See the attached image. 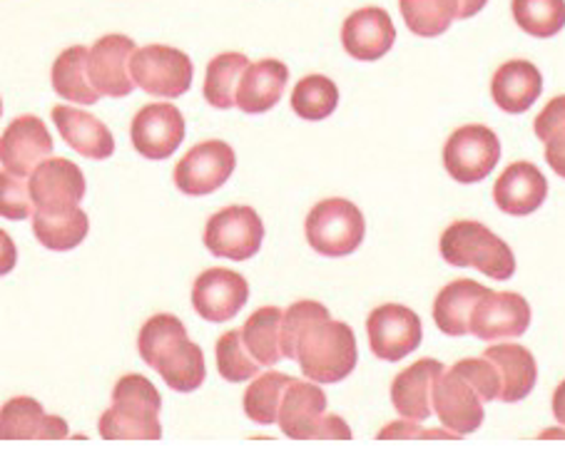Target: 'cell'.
<instances>
[{
	"label": "cell",
	"instance_id": "cell-12",
	"mask_svg": "<svg viewBox=\"0 0 565 450\" xmlns=\"http://www.w3.org/2000/svg\"><path fill=\"white\" fill-rule=\"evenodd\" d=\"M247 299V279L232 269L212 267L192 283V307L210 324H227L239 314Z\"/></svg>",
	"mask_w": 565,
	"mask_h": 450
},
{
	"label": "cell",
	"instance_id": "cell-25",
	"mask_svg": "<svg viewBox=\"0 0 565 450\" xmlns=\"http://www.w3.org/2000/svg\"><path fill=\"white\" fill-rule=\"evenodd\" d=\"M483 356L501 376V404H519L531 394L539 381V364L529 349L519 344H499L486 349Z\"/></svg>",
	"mask_w": 565,
	"mask_h": 450
},
{
	"label": "cell",
	"instance_id": "cell-29",
	"mask_svg": "<svg viewBox=\"0 0 565 450\" xmlns=\"http://www.w3.org/2000/svg\"><path fill=\"white\" fill-rule=\"evenodd\" d=\"M154 371L162 376L164 384L180 394H192L198 390L204 378H207V366H204V354L198 344H192L190 339L174 344L168 354L160 358V364Z\"/></svg>",
	"mask_w": 565,
	"mask_h": 450
},
{
	"label": "cell",
	"instance_id": "cell-31",
	"mask_svg": "<svg viewBox=\"0 0 565 450\" xmlns=\"http://www.w3.org/2000/svg\"><path fill=\"white\" fill-rule=\"evenodd\" d=\"M249 57L242 53H222L212 57L204 75V100L217 110H230L237 105V87L249 67Z\"/></svg>",
	"mask_w": 565,
	"mask_h": 450
},
{
	"label": "cell",
	"instance_id": "cell-37",
	"mask_svg": "<svg viewBox=\"0 0 565 450\" xmlns=\"http://www.w3.org/2000/svg\"><path fill=\"white\" fill-rule=\"evenodd\" d=\"M184 339H188V329H184V324L178 317L154 314L152 319L145 321L140 329V336H138L140 356L145 364L154 368L160 364V358Z\"/></svg>",
	"mask_w": 565,
	"mask_h": 450
},
{
	"label": "cell",
	"instance_id": "cell-19",
	"mask_svg": "<svg viewBox=\"0 0 565 450\" xmlns=\"http://www.w3.org/2000/svg\"><path fill=\"white\" fill-rule=\"evenodd\" d=\"M548 197V180L531 162H513L493 184V202L513 217H525Z\"/></svg>",
	"mask_w": 565,
	"mask_h": 450
},
{
	"label": "cell",
	"instance_id": "cell-4",
	"mask_svg": "<svg viewBox=\"0 0 565 450\" xmlns=\"http://www.w3.org/2000/svg\"><path fill=\"white\" fill-rule=\"evenodd\" d=\"M327 394L317 381L291 378L281 394L277 424L291 440H349L352 430L342 418L327 414Z\"/></svg>",
	"mask_w": 565,
	"mask_h": 450
},
{
	"label": "cell",
	"instance_id": "cell-14",
	"mask_svg": "<svg viewBox=\"0 0 565 450\" xmlns=\"http://www.w3.org/2000/svg\"><path fill=\"white\" fill-rule=\"evenodd\" d=\"M38 212H67L81 207L85 197V174L65 158H47L28 178Z\"/></svg>",
	"mask_w": 565,
	"mask_h": 450
},
{
	"label": "cell",
	"instance_id": "cell-11",
	"mask_svg": "<svg viewBox=\"0 0 565 450\" xmlns=\"http://www.w3.org/2000/svg\"><path fill=\"white\" fill-rule=\"evenodd\" d=\"M366 334L372 354L388 364H396L422 346L424 329L416 311L402 304H384L369 314Z\"/></svg>",
	"mask_w": 565,
	"mask_h": 450
},
{
	"label": "cell",
	"instance_id": "cell-20",
	"mask_svg": "<svg viewBox=\"0 0 565 450\" xmlns=\"http://www.w3.org/2000/svg\"><path fill=\"white\" fill-rule=\"evenodd\" d=\"M71 433L61 416H47L31 396H15L0 408V440H63Z\"/></svg>",
	"mask_w": 565,
	"mask_h": 450
},
{
	"label": "cell",
	"instance_id": "cell-36",
	"mask_svg": "<svg viewBox=\"0 0 565 450\" xmlns=\"http://www.w3.org/2000/svg\"><path fill=\"white\" fill-rule=\"evenodd\" d=\"M535 137L545 144V162L565 180V95L553 97L535 117Z\"/></svg>",
	"mask_w": 565,
	"mask_h": 450
},
{
	"label": "cell",
	"instance_id": "cell-35",
	"mask_svg": "<svg viewBox=\"0 0 565 450\" xmlns=\"http://www.w3.org/2000/svg\"><path fill=\"white\" fill-rule=\"evenodd\" d=\"M289 381L291 376L277 374V371H269V374L252 381V386L245 390V400H242L247 418L255 420L257 426L277 424L281 394H285Z\"/></svg>",
	"mask_w": 565,
	"mask_h": 450
},
{
	"label": "cell",
	"instance_id": "cell-21",
	"mask_svg": "<svg viewBox=\"0 0 565 450\" xmlns=\"http://www.w3.org/2000/svg\"><path fill=\"white\" fill-rule=\"evenodd\" d=\"M444 374L441 361L422 358L404 368L392 384V404L408 420H426L434 414V388Z\"/></svg>",
	"mask_w": 565,
	"mask_h": 450
},
{
	"label": "cell",
	"instance_id": "cell-30",
	"mask_svg": "<svg viewBox=\"0 0 565 450\" xmlns=\"http://www.w3.org/2000/svg\"><path fill=\"white\" fill-rule=\"evenodd\" d=\"M281 309L262 307L242 326V341L262 368L275 366L281 358Z\"/></svg>",
	"mask_w": 565,
	"mask_h": 450
},
{
	"label": "cell",
	"instance_id": "cell-39",
	"mask_svg": "<svg viewBox=\"0 0 565 450\" xmlns=\"http://www.w3.org/2000/svg\"><path fill=\"white\" fill-rule=\"evenodd\" d=\"M35 214L31 184L11 172H0V217L21 222Z\"/></svg>",
	"mask_w": 565,
	"mask_h": 450
},
{
	"label": "cell",
	"instance_id": "cell-44",
	"mask_svg": "<svg viewBox=\"0 0 565 450\" xmlns=\"http://www.w3.org/2000/svg\"><path fill=\"white\" fill-rule=\"evenodd\" d=\"M553 416L565 428V381L558 388H555V394H553Z\"/></svg>",
	"mask_w": 565,
	"mask_h": 450
},
{
	"label": "cell",
	"instance_id": "cell-10",
	"mask_svg": "<svg viewBox=\"0 0 565 450\" xmlns=\"http://www.w3.org/2000/svg\"><path fill=\"white\" fill-rule=\"evenodd\" d=\"M237 168V154L227 142L207 140L194 144L174 168V184L190 197H204L227 184Z\"/></svg>",
	"mask_w": 565,
	"mask_h": 450
},
{
	"label": "cell",
	"instance_id": "cell-7",
	"mask_svg": "<svg viewBox=\"0 0 565 450\" xmlns=\"http://www.w3.org/2000/svg\"><path fill=\"white\" fill-rule=\"evenodd\" d=\"M501 160V140L491 127H459L444 144V168L456 182L476 184L489 178Z\"/></svg>",
	"mask_w": 565,
	"mask_h": 450
},
{
	"label": "cell",
	"instance_id": "cell-27",
	"mask_svg": "<svg viewBox=\"0 0 565 450\" xmlns=\"http://www.w3.org/2000/svg\"><path fill=\"white\" fill-rule=\"evenodd\" d=\"M51 81L53 90L67 103L95 105L103 97L95 90L90 73H87V47L83 45H73L57 55V61L53 63Z\"/></svg>",
	"mask_w": 565,
	"mask_h": 450
},
{
	"label": "cell",
	"instance_id": "cell-45",
	"mask_svg": "<svg viewBox=\"0 0 565 450\" xmlns=\"http://www.w3.org/2000/svg\"><path fill=\"white\" fill-rule=\"evenodd\" d=\"M0 115H3V100H0Z\"/></svg>",
	"mask_w": 565,
	"mask_h": 450
},
{
	"label": "cell",
	"instance_id": "cell-2",
	"mask_svg": "<svg viewBox=\"0 0 565 450\" xmlns=\"http://www.w3.org/2000/svg\"><path fill=\"white\" fill-rule=\"evenodd\" d=\"M162 396L140 374L122 376L113 388V406L100 416L105 440H160Z\"/></svg>",
	"mask_w": 565,
	"mask_h": 450
},
{
	"label": "cell",
	"instance_id": "cell-16",
	"mask_svg": "<svg viewBox=\"0 0 565 450\" xmlns=\"http://www.w3.org/2000/svg\"><path fill=\"white\" fill-rule=\"evenodd\" d=\"M531 326V304L521 293L491 291L479 301L471 317V334L481 341L519 339Z\"/></svg>",
	"mask_w": 565,
	"mask_h": 450
},
{
	"label": "cell",
	"instance_id": "cell-1",
	"mask_svg": "<svg viewBox=\"0 0 565 450\" xmlns=\"http://www.w3.org/2000/svg\"><path fill=\"white\" fill-rule=\"evenodd\" d=\"M281 356L299 361L309 381L339 384L356 366V336L344 321H331L329 309L319 301L301 299L281 317Z\"/></svg>",
	"mask_w": 565,
	"mask_h": 450
},
{
	"label": "cell",
	"instance_id": "cell-32",
	"mask_svg": "<svg viewBox=\"0 0 565 450\" xmlns=\"http://www.w3.org/2000/svg\"><path fill=\"white\" fill-rule=\"evenodd\" d=\"M408 31L422 38L444 35L459 15V0H398Z\"/></svg>",
	"mask_w": 565,
	"mask_h": 450
},
{
	"label": "cell",
	"instance_id": "cell-13",
	"mask_svg": "<svg viewBox=\"0 0 565 450\" xmlns=\"http://www.w3.org/2000/svg\"><path fill=\"white\" fill-rule=\"evenodd\" d=\"M53 154V137L35 115H21L0 135V164L6 172L28 180L38 164Z\"/></svg>",
	"mask_w": 565,
	"mask_h": 450
},
{
	"label": "cell",
	"instance_id": "cell-38",
	"mask_svg": "<svg viewBox=\"0 0 565 450\" xmlns=\"http://www.w3.org/2000/svg\"><path fill=\"white\" fill-rule=\"evenodd\" d=\"M217 371L230 384H247L262 371L242 341V329H232L217 339Z\"/></svg>",
	"mask_w": 565,
	"mask_h": 450
},
{
	"label": "cell",
	"instance_id": "cell-40",
	"mask_svg": "<svg viewBox=\"0 0 565 450\" xmlns=\"http://www.w3.org/2000/svg\"><path fill=\"white\" fill-rule=\"evenodd\" d=\"M456 366H459L466 376H469L471 384L479 388L481 398L486 404H491V400H499L501 396V376L495 366L491 364L489 358L481 356V358H461L456 361Z\"/></svg>",
	"mask_w": 565,
	"mask_h": 450
},
{
	"label": "cell",
	"instance_id": "cell-15",
	"mask_svg": "<svg viewBox=\"0 0 565 450\" xmlns=\"http://www.w3.org/2000/svg\"><path fill=\"white\" fill-rule=\"evenodd\" d=\"M132 147L148 160H168L184 140V117L170 103L140 107L130 125Z\"/></svg>",
	"mask_w": 565,
	"mask_h": 450
},
{
	"label": "cell",
	"instance_id": "cell-6",
	"mask_svg": "<svg viewBox=\"0 0 565 450\" xmlns=\"http://www.w3.org/2000/svg\"><path fill=\"white\" fill-rule=\"evenodd\" d=\"M202 242L214 257L247 261L262 249L265 224H262L255 207L235 204V207H224L217 214H212L207 227H204Z\"/></svg>",
	"mask_w": 565,
	"mask_h": 450
},
{
	"label": "cell",
	"instance_id": "cell-5",
	"mask_svg": "<svg viewBox=\"0 0 565 450\" xmlns=\"http://www.w3.org/2000/svg\"><path fill=\"white\" fill-rule=\"evenodd\" d=\"M309 247L321 257H347L362 247L366 222L354 202L331 197L315 204L305 222Z\"/></svg>",
	"mask_w": 565,
	"mask_h": 450
},
{
	"label": "cell",
	"instance_id": "cell-18",
	"mask_svg": "<svg viewBox=\"0 0 565 450\" xmlns=\"http://www.w3.org/2000/svg\"><path fill=\"white\" fill-rule=\"evenodd\" d=\"M396 43V28L384 8H359L342 25V45L354 61L374 63L392 51Z\"/></svg>",
	"mask_w": 565,
	"mask_h": 450
},
{
	"label": "cell",
	"instance_id": "cell-34",
	"mask_svg": "<svg viewBox=\"0 0 565 450\" xmlns=\"http://www.w3.org/2000/svg\"><path fill=\"white\" fill-rule=\"evenodd\" d=\"M513 21L533 38H553L565 28V0H513Z\"/></svg>",
	"mask_w": 565,
	"mask_h": 450
},
{
	"label": "cell",
	"instance_id": "cell-42",
	"mask_svg": "<svg viewBox=\"0 0 565 450\" xmlns=\"http://www.w3.org/2000/svg\"><path fill=\"white\" fill-rule=\"evenodd\" d=\"M414 436H422V438H424V436H426V438H438V436L456 438V436L451 433V430H444V433H428V430L424 433V430H414V433H412V430H408V426L404 424V420H398V424H392L388 428H384L382 433H379V438H414Z\"/></svg>",
	"mask_w": 565,
	"mask_h": 450
},
{
	"label": "cell",
	"instance_id": "cell-23",
	"mask_svg": "<svg viewBox=\"0 0 565 450\" xmlns=\"http://www.w3.org/2000/svg\"><path fill=\"white\" fill-rule=\"evenodd\" d=\"M287 83L289 67L281 61L265 57V61L252 63L237 87V107L247 115L269 113L285 95Z\"/></svg>",
	"mask_w": 565,
	"mask_h": 450
},
{
	"label": "cell",
	"instance_id": "cell-22",
	"mask_svg": "<svg viewBox=\"0 0 565 450\" xmlns=\"http://www.w3.org/2000/svg\"><path fill=\"white\" fill-rule=\"evenodd\" d=\"M53 122L63 140L87 160H107L115 152V137L107 125L81 107L55 105Z\"/></svg>",
	"mask_w": 565,
	"mask_h": 450
},
{
	"label": "cell",
	"instance_id": "cell-28",
	"mask_svg": "<svg viewBox=\"0 0 565 450\" xmlns=\"http://www.w3.org/2000/svg\"><path fill=\"white\" fill-rule=\"evenodd\" d=\"M87 232H90V219L81 207L67 212H38L33 214V234L35 239L51 251H71L81 247Z\"/></svg>",
	"mask_w": 565,
	"mask_h": 450
},
{
	"label": "cell",
	"instance_id": "cell-33",
	"mask_svg": "<svg viewBox=\"0 0 565 450\" xmlns=\"http://www.w3.org/2000/svg\"><path fill=\"white\" fill-rule=\"evenodd\" d=\"M339 105V87L327 75H307L291 90V110L301 120L319 122L337 110Z\"/></svg>",
	"mask_w": 565,
	"mask_h": 450
},
{
	"label": "cell",
	"instance_id": "cell-43",
	"mask_svg": "<svg viewBox=\"0 0 565 450\" xmlns=\"http://www.w3.org/2000/svg\"><path fill=\"white\" fill-rule=\"evenodd\" d=\"M486 3H489V0H459V15H456V21H466V18L479 15Z\"/></svg>",
	"mask_w": 565,
	"mask_h": 450
},
{
	"label": "cell",
	"instance_id": "cell-26",
	"mask_svg": "<svg viewBox=\"0 0 565 450\" xmlns=\"http://www.w3.org/2000/svg\"><path fill=\"white\" fill-rule=\"evenodd\" d=\"M489 293L473 279H456L438 291L434 301V321L446 336L471 334V317L479 301Z\"/></svg>",
	"mask_w": 565,
	"mask_h": 450
},
{
	"label": "cell",
	"instance_id": "cell-24",
	"mask_svg": "<svg viewBox=\"0 0 565 450\" xmlns=\"http://www.w3.org/2000/svg\"><path fill=\"white\" fill-rule=\"evenodd\" d=\"M543 93V75L529 61H509L495 71L491 81L493 103L503 113L521 115L533 107Z\"/></svg>",
	"mask_w": 565,
	"mask_h": 450
},
{
	"label": "cell",
	"instance_id": "cell-41",
	"mask_svg": "<svg viewBox=\"0 0 565 450\" xmlns=\"http://www.w3.org/2000/svg\"><path fill=\"white\" fill-rule=\"evenodd\" d=\"M18 264V249L15 242L11 239V234L6 229H0V277L11 274Z\"/></svg>",
	"mask_w": 565,
	"mask_h": 450
},
{
	"label": "cell",
	"instance_id": "cell-9",
	"mask_svg": "<svg viewBox=\"0 0 565 450\" xmlns=\"http://www.w3.org/2000/svg\"><path fill=\"white\" fill-rule=\"evenodd\" d=\"M434 410L441 426L456 438L471 436L483 426L486 400L459 366H451L434 388Z\"/></svg>",
	"mask_w": 565,
	"mask_h": 450
},
{
	"label": "cell",
	"instance_id": "cell-8",
	"mask_svg": "<svg viewBox=\"0 0 565 450\" xmlns=\"http://www.w3.org/2000/svg\"><path fill=\"white\" fill-rule=\"evenodd\" d=\"M130 73L140 90L158 97H182L190 90L194 67L188 53L170 45H148L132 53Z\"/></svg>",
	"mask_w": 565,
	"mask_h": 450
},
{
	"label": "cell",
	"instance_id": "cell-17",
	"mask_svg": "<svg viewBox=\"0 0 565 450\" xmlns=\"http://www.w3.org/2000/svg\"><path fill=\"white\" fill-rule=\"evenodd\" d=\"M138 51L128 35H105L87 51V73L103 97H125L135 90L130 73L132 53Z\"/></svg>",
	"mask_w": 565,
	"mask_h": 450
},
{
	"label": "cell",
	"instance_id": "cell-3",
	"mask_svg": "<svg viewBox=\"0 0 565 450\" xmlns=\"http://www.w3.org/2000/svg\"><path fill=\"white\" fill-rule=\"evenodd\" d=\"M441 257L451 267H473L489 279L505 281L515 274L513 249L505 244L499 234H493L481 222L459 219L451 227H446L438 242Z\"/></svg>",
	"mask_w": 565,
	"mask_h": 450
}]
</instances>
